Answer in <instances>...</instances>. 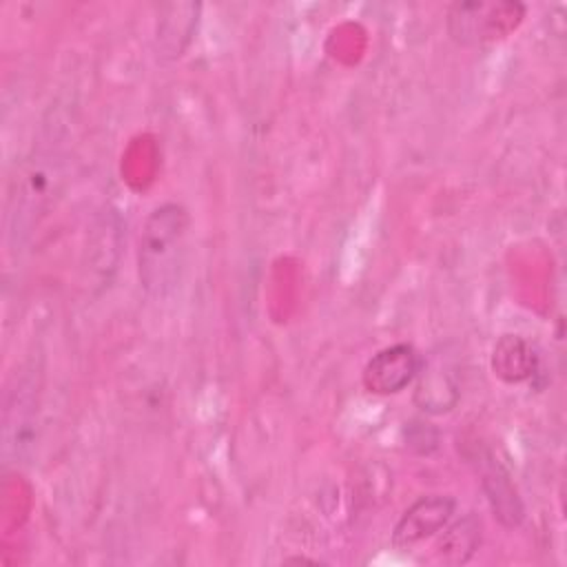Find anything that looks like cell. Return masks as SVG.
<instances>
[{"label": "cell", "mask_w": 567, "mask_h": 567, "mask_svg": "<svg viewBox=\"0 0 567 567\" xmlns=\"http://www.w3.org/2000/svg\"><path fill=\"white\" fill-rule=\"evenodd\" d=\"M190 217L177 202L155 206L137 239V277L144 292L153 299L168 297L184 272L186 237Z\"/></svg>", "instance_id": "1"}, {"label": "cell", "mask_w": 567, "mask_h": 567, "mask_svg": "<svg viewBox=\"0 0 567 567\" xmlns=\"http://www.w3.org/2000/svg\"><path fill=\"white\" fill-rule=\"evenodd\" d=\"M60 182V159L55 153L44 151L33 155L24 171L13 182V193L9 199L7 235L9 241L18 246L33 226H38L40 215L51 206L53 193Z\"/></svg>", "instance_id": "2"}, {"label": "cell", "mask_w": 567, "mask_h": 567, "mask_svg": "<svg viewBox=\"0 0 567 567\" xmlns=\"http://www.w3.org/2000/svg\"><path fill=\"white\" fill-rule=\"evenodd\" d=\"M520 2H456L447 11V33L458 44H483L505 38L523 18Z\"/></svg>", "instance_id": "3"}, {"label": "cell", "mask_w": 567, "mask_h": 567, "mask_svg": "<svg viewBox=\"0 0 567 567\" xmlns=\"http://www.w3.org/2000/svg\"><path fill=\"white\" fill-rule=\"evenodd\" d=\"M35 385L27 377H16L7 390L2 410V456L7 465L22 463L33 445L35 434Z\"/></svg>", "instance_id": "4"}, {"label": "cell", "mask_w": 567, "mask_h": 567, "mask_svg": "<svg viewBox=\"0 0 567 567\" xmlns=\"http://www.w3.org/2000/svg\"><path fill=\"white\" fill-rule=\"evenodd\" d=\"M456 501L443 494H430L416 498L396 520L392 529V545L399 549H410L425 538L439 534L454 516Z\"/></svg>", "instance_id": "5"}, {"label": "cell", "mask_w": 567, "mask_h": 567, "mask_svg": "<svg viewBox=\"0 0 567 567\" xmlns=\"http://www.w3.org/2000/svg\"><path fill=\"white\" fill-rule=\"evenodd\" d=\"M421 370V357L408 343H394L379 350L363 368V388L372 394L401 392Z\"/></svg>", "instance_id": "6"}, {"label": "cell", "mask_w": 567, "mask_h": 567, "mask_svg": "<svg viewBox=\"0 0 567 567\" xmlns=\"http://www.w3.org/2000/svg\"><path fill=\"white\" fill-rule=\"evenodd\" d=\"M199 4L193 2H173L162 9L157 22V51L162 58L175 60L188 47L195 24H197Z\"/></svg>", "instance_id": "7"}, {"label": "cell", "mask_w": 567, "mask_h": 567, "mask_svg": "<svg viewBox=\"0 0 567 567\" xmlns=\"http://www.w3.org/2000/svg\"><path fill=\"white\" fill-rule=\"evenodd\" d=\"M419 374H421V381L416 385L414 401L421 405V410L430 414H441L452 410V405L458 399V390H456L454 374L447 372V368H443V361L434 359L427 365L425 361H421Z\"/></svg>", "instance_id": "8"}, {"label": "cell", "mask_w": 567, "mask_h": 567, "mask_svg": "<svg viewBox=\"0 0 567 567\" xmlns=\"http://www.w3.org/2000/svg\"><path fill=\"white\" fill-rule=\"evenodd\" d=\"M481 545V520L474 514L445 525L436 545L434 558L443 565H463L467 563Z\"/></svg>", "instance_id": "9"}, {"label": "cell", "mask_w": 567, "mask_h": 567, "mask_svg": "<svg viewBox=\"0 0 567 567\" xmlns=\"http://www.w3.org/2000/svg\"><path fill=\"white\" fill-rule=\"evenodd\" d=\"M536 363L534 348L518 334H503L492 350V370L505 383L527 381Z\"/></svg>", "instance_id": "10"}, {"label": "cell", "mask_w": 567, "mask_h": 567, "mask_svg": "<svg viewBox=\"0 0 567 567\" xmlns=\"http://www.w3.org/2000/svg\"><path fill=\"white\" fill-rule=\"evenodd\" d=\"M483 489L487 494L494 516L505 527H516L523 520V505L514 485L509 483V474L494 461L489 463V467L483 470Z\"/></svg>", "instance_id": "11"}]
</instances>
